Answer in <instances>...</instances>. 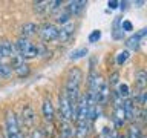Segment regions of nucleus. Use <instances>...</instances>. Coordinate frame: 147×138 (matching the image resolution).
<instances>
[{
  "instance_id": "2",
  "label": "nucleus",
  "mask_w": 147,
  "mask_h": 138,
  "mask_svg": "<svg viewBox=\"0 0 147 138\" xmlns=\"http://www.w3.org/2000/svg\"><path fill=\"white\" fill-rule=\"evenodd\" d=\"M58 118L61 123H71L72 121V104L69 101L64 91L58 97Z\"/></svg>"
},
{
  "instance_id": "8",
  "label": "nucleus",
  "mask_w": 147,
  "mask_h": 138,
  "mask_svg": "<svg viewBox=\"0 0 147 138\" xmlns=\"http://www.w3.org/2000/svg\"><path fill=\"white\" fill-rule=\"evenodd\" d=\"M74 29H75V25H74V23H71V22L66 23L64 26H61V28L58 29V39H57V40H60L61 43L67 41V40L74 35Z\"/></svg>"
},
{
  "instance_id": "23",
  "label": "nucleus",
  "mask_w": 147,
  "mask_h": 138,
  "mask_svg": "<svg viewBox=\"0 0 147 138\" xmlns=\"http://www.w3.org/2000/svg\"><path fill=\"white\" fill-rule=\"evenodd\" d=\"M69 18H71V16H69V12L67 11H64L63 14H60L58 18H57V22L60 23V25H66V23H69Z\"/></svg>"
},
{
  "instance_id": "19",
  "label": "nucleus",
  "mask_w": 147,
  "mask_h": 138,
  "mask_svg": "<svg viewBox=\"0 0 147 138\" xmlns=\"http://www.w3.org/2000/svg\"><path fill=\"white\" fill-rule=\"evenodd\" d=\"M11 72H12V69L9 64H3V63H0V77H9L11 75Z\"/></svg>"
},
{
  "instance_id": "14",
  "label": "nucleus",
  "mask_w": 147,
  "mask_h": 138,
  "mask_svg": "<svg viewBox=\"0 0 147 138\" xmlns=\"http://www.w3.org/2000/svg\"><path fill=\"white\" fill-rule=\"evenodd\" d=\"M31 45H32V43H31V41L28 40V39H23V37H18V40L16 41V45H14V46H16V51H17V54H23V52H25V51H26L28 48H29Z\"/></svg>"
},
{
  "instance_id": "18",
  "label": "nucleus",
  "mask_w": 147,
  "mask_h": 138,
  "mask_svg": "<svg viewBox=\"0 0 147 138\" xmlns=\"http://www.w3.org/2000/svg\"><path fill=\"white\" fill-rule=\"evenodd\" d=\"M117 92H118V95L121 97L123 100H124V98H127V97H129V86L126 85V83H123V85H118Z\"/></svg>"
},
{
  "instance_id": "25",
  "label": "nucleus",
  "mask_w": 147,
  "mask_h": 138,
  "mask_svg": "<svg viewBox=\"0 0 147 138\" xmlns=\"http://www.w3.org/2000/svg\"><path fill=\"white\" fill-rule=\"evenodd\" d=\"M61 2L60 0H55V2H49V6H48V11L51 12H54V11H57V9H60V6H61Z\"/></svg>"
},
{
  "instance_id": "30",
  "label": "nucleus",
  "mask_w": 147,
  "mask_h": 138,
  "mask_svg": "<svg viewBox=\"0 0 147 138\" xmlns=\"http://www.w3.org/2000/svg\"><path fill=\"white\" fill-rule=\"evenodd\" d=\"M118 138H127V137H126V135H123V137H118Z\"/></svg>"
},
{
  "instance_id": "13",
  "label": "nucleus",
  "mask_w": 147,
  "mask_h": 138,
  "mask_svg": "<svg viewBox=\"0 0 147 138\" xmlns=\"http://www.w3.org/2000/svg\"><path fill=\"white\" fill-rule=\"evenodd\" d=\"M89 132V121H77L75 127V137L78 138H84Z\"/></svg>"
},
{
  "instance_id": "3",
  "label": "nucleus",
  "mask_w": 147,
  "mask_h": 138,
  "mask_svg": "<svg viewBox=\"0 0 147 138\" xmlns=\"http://www.w3.org/2000/svg\"><path fill=\"white\" fill-rule=\"evenodd\" d=\"M95 103L96 106H104L106 103H107V100H109V97H110V92H109V85L106 83L103 78H101V81H100V85L98 87H96V91H95Z\"/></svg>"
},
{
  "instance_id": "15",
  "label": "nucleus",
  "mask_w": 147,
  "mask_h": 138,
  "mask_svg": "<svg viewBox=\"0 0 147 138\" xmlns=\"http://www.w3.org/2000/svg\"><path fill=\"white\" fill-rule=\"evenodd\" d=\"M29 72H31V69H29V64H26V63H23L22 66H18L16 69V74H17V77H26V75H29Z\"/></svg>"
},
{
  "instance_id": "6",
  "label": "nucleus",
  "mask_w": 147,
  "mask_h": 138,
  "mask_svg": "<svg viewBox=\"0 0 147 138\" xmlns=\"http://www.w3.org/2000/svg\"><path fill=\"white\" fill-rule=\"evenodd\" d=\"M41 114L46 120V123H52L54 118H55V109H54V104L49 98H46L41 104Z\"/></svg>"
},
{
  "instance_id": "20",
  "label": "nucleus",
  "mask_w": 147,
  "mask_h": 138,
  "mask_svg": "<svg viewBox=\"0 0 147 138\" xmlns=\"http://www.w3.org/2000/svg\"><path fill=\"white\" fill-rule=\"evenodd\" d=\"M49 6V2H38V3H34V11L35 12H43L46 11Z\"/></svg>"
},
{
  "instance_id": "22",
  "label": "nucleus",
  "mask_w": 147,
  "mask_h": 138,
  "mask_svg": "<svg viewBox=\"0 0 147 138\" xmlns=\"http://www.w3.org/2000/svg\"><path fill=\"white\" fill-rule=\"evenodd\" d=\"M29 138H46V135H45V132H43V129H41V127H35L34 131L31 132Z\"/></svg>"
},
{
  "instance_id": "27",
  "label": "nucleus",
  "mask_w": 147,
  "mask_h": 138,
  "mask_svg": "<svg viewBox=\"0 0 147 138\" xmlns=\"http://www.w3.org/2000/svg\"><path fill=\"white\" fill-rule=\"evenodd\" d=\"M121 28H123V31H132V23L130 22H123Z\"/></svg>"
},
{
  "instance_id": "21",
  "label": "nucleus",
  "mask_w": 147,
  "mask_h": 138,
  "mask_svg": "<svg viewBox=\"0 0 147 138\" xmlns=\"http://www.w3.org/2000/svg\"><path fill=\"white\" fill-rule=\"evenodd\" d=\"M127 60H129V52H127V51H123V52H119L117 55V63L118 64H124Z\"/></svg>"
},
{
  "instance_id": "7",
  "label": "nucleus",
  "mask_w": 147,
  "mask_h": 138,
  "mask_svg": "<svg viewBox=\"0 0 147 138\" xmlns=\"http://www.w3.org/2000/svg\"><path fill=\"white\" fill-rule=\"evenodd\" d=\"M123 110H124V118L126 121H133L135 120V104L132 98H124L123 100Z\"/></svg>"
},
{
  "instance_id": "5",
  "label": "nucleus",
  "mask_w": 147,
  "mask_h": 138,
  "mask_svg": "<svg viewBox=\"0 0 147 138\" xmlns=\"http://www.w3.org/2000/svg\"><path fill=\"white\" fill-rule=\"evenodd\" d=\"M22 121L26 127H32L35 124V112L31 104H25L22 109Z\"/></svg>"
},
{
  "instance_id": "28",
  "label": "nucleus",
  "mask_w": 147,
  "mask_h": 138,
  "mask_svg": "<svg viewBox=\"0 0 147 138\" xmlns=\"http://www.w3.org/2000/svg\"><path fill=\"white\" fill-rule=\"evenodd\" d=\"M141 104L144 106V110L147 112V91L144 92V95H142V101H141Z\"/></svg>"
},
{
  "instance_id": "31",
  "label": "nucleus",
  "mask_w": 147,
  "mask_h": 138,
  "mask_svg": "<svg viewBox=\"0 0 147 138\" xmlns=\"http://www.w3.org/2000/svg\"><path fill=\"white\" fill-rule=\"evenodd\" d=\"M141 138H147V137H141Z\"/></svg>"
},
{
  "instance_id": "11",
  "label": "nucleus",
  "mask_w": 147,
  "mask_h": 138,
  "mask_svg": "<svg viewBox=\"0 0 147 138\" xmlns=\"http://www.w3.org/2000/svg\"><path fill=\"white\" fill-rule=\"evenodd\" d=\"M86 8V2L83 0H75V2H69L67 6H66V11L69 12V16H78L83 9Z\"/></svg>"
},
{
  "instance_id": "10",
  "label": "nucleus",
  "mask_w": 147,
  "mask_h": 138,
  "mask_svg": "<svg viewBox=\"0 0 147 138\" xmlns=\"http://www.w3.org/2000/svg\"><path fill=\"white\" fill-rule=\"evenodd\" d=\"M135 85H136V91L138 94H142V92H146L147 89V72L144 69H140V71L136 72V77H135Z\"/></svg>"
},
{
  "instance_id": "17",
  "label": "nucleus",
  "mask_w": 147,
  "mask_h": 138,
  "mask_svg": "<svg viewBox=\"0 0 147 138\" xmlns=\"http://www.w3.org/2000/svg\"><path fill=\"white\" fill-rule=\"evenodd\" d=\"M142 133H141V129L138 126H130L129 127V133H127V138H141Z\"/></svg>"
},
{
  "instance_id": "12",
  "label": "nucleus",
  "mask_w": 147,
  "mask_h": 138,
  "mask_svg": "<svg viewBox=\"0 0 147 138\" xmlns=\"http://www.w3.org/2000/svg\"><path fill=\"white\" fill-rule=\"evenodd\" d=\"M37 31H38V28H37L35 23L28 22V23H25V25L20 28V37L29 40V37H32L34 34H37Z\"/></svg>"
},
{
  "instance_id": "16",
  "label": "nucleus",
  "mask_w": 147,
  "mask_h": 138,
  "mask_svg": "<svg viewBox=\"0 0 147 138\" xmlns=\"http://www.w3.org/2000/svg\"><path fill=\"white\" fill-rule=\"evenodd\" d=\"M84 55H87V49L86 48H80L77 51H72L71 55H69V58L71 60H78V58H83Z\"/></svg>"
},
{
  "instance_id": "26",
  "label": "nucleus",
  "mask_w": 147,
  "mask_h": 138,
  "mask_svg": "<svg viewBox=\"0 0 147 138\" xmlns=\"http://www.w3.org/2000/svg\"><path fill=\"white\" fill-rule=\"evenodd\" d=\"M100 39H101V32L100 31H94L89 35V41H90V43H95V41H98Z\"/></svg>"
},
{
  "instance_id": "9",
  "label": "nucleus",
  "mask_w": 147,
  "mask_h": 138,
  "mask_svg": "<svg viewBox=\"0 0 147 138\" xmlns=\"http://www.w3.org/2000/svg\"><path fill=\"white\" fill-rule=\"evenodd\" d=\"M16 52H17L16 46L11 41H8V40L0 41V58H11Z\"/></svg>"
},
{
  "instance_id": "24",
  "label": "nucleus",
  "mask_w": 147,
  "mask_h": 138,
  "mask_svg": "<svg viewBox=\"0 0 147 138\" xmlns=\"http://www.w3.org/2000/svg\"><path fill=\"white\" fill-rule=\"evenodd\" d=\"M118 80H119V74H118V72H112V74L109 75V83H107V85L117 86V85H118Z\"/></svg>"
},
{
  "instance_id": "1",
  "label": "nucleus",
  "mask_w": 147,
  "mask_h": 138,
  "mask_svg": "<svg viewBox=\"0 0 147 138\" xmlns=\"http://www.w3.org/2000/svg\"><path fill=\"white\" fill-rule=\"evenodd\" d=\"M5 135L6 138H23L20 129V120L14 112H8L5 118Z\"/></svg>"
},
{
  "instance_id": "4",
  "label": "nucleus",
  "mask_w": 147,
  "mask_h": 138,
  "mask_svg": "<svg viewBox=\"0 0 147 138\" xmlns=\"http://www.w3.org/2000/svg\"><path fill=\"white\" fill-rule=\"evenodd\" d=\"M38 32L43 41H55L58 39V28L54 23H45Z\"/></svg>"
},
{
  "instance_id": "29",
  "label": "nucleus",
  "mask_w": 147,
  "mask_h": 138,
  "mask_svg": "<svg viewBox=\"0 0 147 138\" xmlns=\"http://www.w3.org/2000/svg\"><path fill=\"white\" fill-rule=\"evenodd\" d=\"M117 5H118V2H109V8L115 9V8H117Z\"/></svg>"
}]
</instances>
